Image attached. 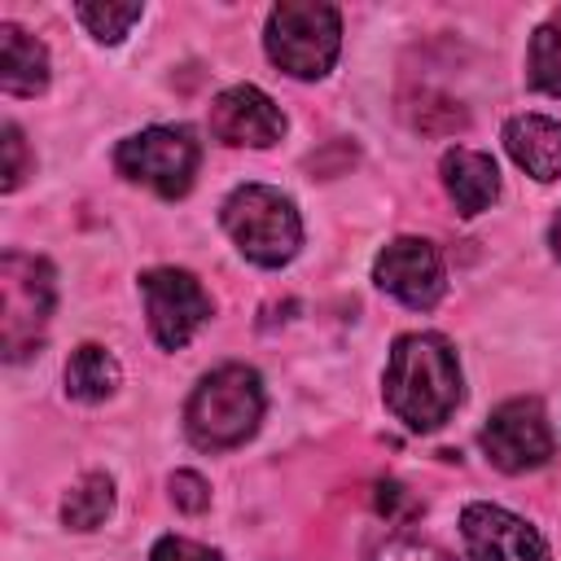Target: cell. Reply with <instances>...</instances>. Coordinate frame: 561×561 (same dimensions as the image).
I'll use <instances>...</instances> for the list:
<instances>
[{"mask_svg": "<svg viewBox=\"0 0 561 561\" xmlns=\"http://www.w3.org/2000/svg\"><path fill=\"white\" fill-rule=\"evenodd\" d=\"M197 162L202 149L188 127H145L114 149V167L131 184L153 188L158 197H184L197 175Z\"/></svg>", "mask_w": 561, "mask_h": 561, "instance_id": "obj_6", "label": "cell"}, {"mask_svg": "<svg viewBox=\"0 0 561 561\" xmlns=\"http://www.w3.org/2000/svg\"><path fill=\"white\" fill-rule=\"evenodd\" d=\"M548 241H552V250H557V259H561V215L552 219V232H548Z\"/></svg>", "mask_w": 561, "mask_h": 561, "instance_id": "obj_23", "label": "cell"}, {"mask_svg": "<svg viewBox=\"0 0 561 561\" xmlns=\"http://www.w3.org/2000/svg\"><path fill=\"white\" fill-rule=\"evenodd\" d=\"M114 508V478L110 473H83L66 500H61V522L70 530H96Z\"/></svg>", "mask_w": 561, "mask_h": 561, "instance_id": "obj_16", "label": "cell"}, {"mask_svg": "<svg viewBox=\"0 0 561 561\" xmlns=\"http://www.w3.org/2000/svg\"><path fill=\"white\" fill-rule=\"evenodd\" d=\"M53 302H57L53 267L35 254L9 250L0 259V346H4V359L18 364L31 351H39L48 320H53Z\"/></svg>", "mask_w": 561, "mask_h": 561, "instance_id": "obj_5", "label": "cell"}, {"mask_svg": "<svg viewBox=\"0 0 561 561\" xmlns=\"http://www.w3.org/2000/svg\"><path fill=\"white\" fill-rule=\"evenodd\" d=\"M263 421V381L245 364H224L206 373L184 408V430L202 451L241 447Z\"/></svg>", "mask_w": 561, "mask_h": 561, "instance_id": "obj_2", "label": "cell"}, {"mask_svg": "<svg viewBox=\"0 0 561 561\" xmlns=\"http://www.w3.org/2000/svg\"><path fill=\"white\" fill-rule=\"evenodd\" d=\"M171 500H175V508H184V513H202V508L210 504V486H206L202 473L180 469V473H171Z\"/></svg>", "mask_w": 561, "mask_h": 561, "instance_id": "obj_20", "label": "cell"}, {"mask_svg": "<svg viewBox=\"0 0 561 561\" xmlns=\"http://www.w3.org/2000/svg\"><path fill=\"white\" fill-rule=\"evenodd\" d=\"M75 13H79V22L88 26L92 39H101V44H118V39L140 22L145 9H140V4H110V0H105V4H79Z\"/></svg>", "mask_w": 561, "mask_h": 561, "instance_id": "obj_18", "label": "cell"}, {"mask_svg": "<svg viewBox=\"0 0 561 561\" xmlns=\"http://www.w3.org/2000/svg\"><path fill=\"white\" fill-rule=\"evenodd\" d=\"M508 158L535 180H561V123L543 114H513L504 123Z\"/></svg>", "mask_w": 561, "mask_h": 561, "instance_id": "obj_12", "label": "cell"}, {"mask_svg": "<svg viewBox=\"0 0 561 561\" xmlns=\"http://www.w3.org/2000/svg\"><path fill=\"white\" fill-rule=\"evenodd\" d=\"M149 561H219V552L206 548V543H193V539H184V535H162V539L153 543Z\"/></svg>", "mask_w": 561, "mask_h": 561, "instance_id": "obj_21", "label": "cell"}, {"mask_svg": "<svg viewBox=\"0 0 561 561\" xmlns=\"http://www.w3.org/2000/svg\"><path fill=\"white\" fill-rule=\"evenodd\" d=\"M373 280H377L390 298H399L403 307H412V311H430V307L443 298V289H447L443 254H438V245L425 241V237H394V241L377 254Z\"/></svg>", "mask_w": 561, "mask_h": 561, "instance_id": "obj_9", "label": "cell"}, {"mask_svg": "<svg viewBox=\"0 0 561 561\" xmlns=\"http://www.w3.org/2000/svg\"><path fill=\"white\" fill-rule=\"evenodd\" d=\"M0 88L9 96H35L48 88V48L13 22H0Z\"/></svg>", "mask_w": 561, "mask_h": 561, "instance_id": "obj_14", "label": "cell"}, {"mask_svg": "<svg viewBox=\"0 0 561 561\" xmlns=\"http://www.w3.org/2000/svg\"><path fill=\"white\" fill-rule=\"evenodd\" d=\"M381 399L408 430H416V434L438 430L460 403V364H456V351L447 346V337L403 333L390 346Z\"/></svg>", "mask_w": 561, "mask_h": 561, "instance_id": "obj_1", "label": "cell"}, {"mask_svg": "<svg viewBox=\"0 0 561 561\" xmlns=\"http://www.w3.org/2000/svg\"><path fill=\"white\" fill-rule=\"evenodd\" d=\"M4 180H0V188L4 193H13L26 175H31V158H26V145H22V131L13 127V123H4Z\"/></svg>", "mask_w": 561, "mask_h": 561, "instance_id": "obj_19", "label": "cell"}, {"mask_svg": "<svg viewBox=\"0 0 561 561\" xmlns=\"http://www.w3.org/2000/svg\"><path fill=\"white\" fill-rule=\"evenodd\" d=\"M118 386V359L96 346V342H83L70 359H66V394L79 399V403H101L110 399Z\"/></svg>", "mask_w": 561, "mask_h": 561, "instance_id": "obj_15", "label": "cell"}, {"mask_svg": "<svg viewBox=\"0 0 561 561\" xmlns=\"http://www.w3.org/2000/svg\"><path fill=\"white\" fill-rule=\"evenodd\" d=\"M219 219H224V232L232 237V245L259 267H280L302 245V219H298L294 202L272 184L232 188Z\"/></svg>", "mask_w": 561, "mask_h": 561, "instance_id": "obj_3", "label": "cell"}, {"mask_svg": "<svg viewBox=\"0 0 561 561\" xmlns=\"http://www.w3.org/2000/svg\"><path fill=\"white\" fill-rule=\"evenodd\" d=\"M443 188L451 193L456 210L460 215H482L495 197H500V171L491 162V153H478V149H447L443 153Z\"/></svg>", "mask_w": 561, "mask_h": 561, "instance_id": "obj_13", "label": "cell"}, {"mask_svg": "<svg viewBox=\"0 0 561 561\" xmlns=\"http://www.w3.org/2000/svg\"><path fill=\"white\" fill-rule=\"evenodd\" d=\"M373 561H451V557H443V552L430 548V543H416V539L394 535V539H386V543L373 548Z\"/></svg>", "mask_w": 561, "mask_h": 561, "instance_id": "obj_22", "label": "cell"}, {"mask_svg": "<svg viewBox=\"0 0 561 561\" xmlns=\"http://www.w3.org/2000/svg\"><path fill=\"white\" fill-rule=\"evenodd\" d=\"M145 311H149V333L162 351H180L193 342V333L210 320V294L202 280L184 267H153L140 276Z\"/></svg>", "mask_w": 561, "mask_h": 561, "instance_id": "obj_7", "label": "cell"}, {"mask_svg": "<svg viewBox=\"0 0 561 561\" xmlns=\"http://www.w3.org/2000/svg\"><path fill=\"white\" fill-rule=\"evenodd\" d=\"M460 535L469 561H552L543 535L500 504H469L460 513Z\"/></svg>", "mask_w": 561, "mask_h": 561, "instance_id": "obj_10", "label": "cell"}, {"mask_svg": "<svg viewBox=\"0 0 561 561\" xmlns=\"http://www.w3.org/2000/svg\"><path fill=\"white\" fill-rule=\"evenodd\" d=\"M526 79H530V88L561 96V9H552L548 22H539V31L530 35Z\"/></svg>", "mask_w": 561, "mask_h": 561, "instance_id": "obj_17", "label": "cell"}, {"mask_svg": "<svg viewBox=\"0 0 561 561\" xmlns=\"http://www.w3.org/2000/svg\"><path fill=\"white\" fill-rule=\"evenodd\" d=\"M280 131H285L280 105L267 92L250 88V83H237V88H228V92H219L210 101V136L219 145H232V149H241V145L267 149V145L280 140Z\"/></svg>", "mask_w": 561, "mask_h": 561, "instance_id": "obj_11", "label": "cell"}, {"mask_svg": "<svg viewBox=\"0 0 561 561\" xmlns=\"http://www.w3.org/2000/svg\"><path fill=\"white\" fill-rule=\"evenodd\" d=\"M267 57L294 79H324L342 48V18L333 4L285 0L267 13Z\"/></svg>", "mask_w": 561, "mask_h": 561, "instance_id": "obj_4", "label": "cell"}, {"mask_svg": "<svg viewBox=\"0 0 561 561\" xmlns=\"http://www.w3.org/2000/svg\"><path fill=\"white\" fill-rule=\"evenodd\" d=\"M482 451L504 473H526L552 460V425L539 399H508L482 425Z\"/></svg>", "mask_w": 561, "mask_h": 561, "instance_id": "obj_8", "label": "cell"}]
</instances>
